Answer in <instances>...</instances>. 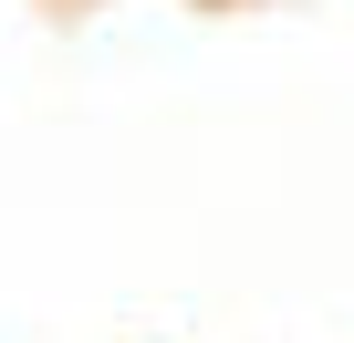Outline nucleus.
Listing matches in <instances>:
<instances>
[]
</instances>
